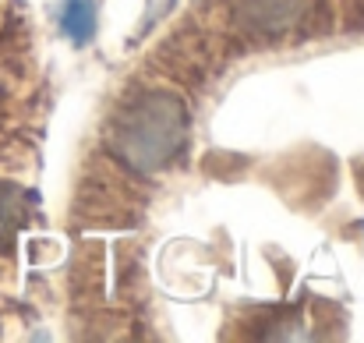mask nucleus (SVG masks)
<instances>
[{
  "label": "nucleus",
  "instance_id": "7ed1b4c3",
  "mask_svg": "<svg viewBox=\"0 0 364 343\" xmlns=\"http://www.w3.org/2000/svg\"><path fill=\"white\" fill-rule=\"evenodd\" d=\"M60 32H64L75 46L92 43V36H96V0H64Z\"/></svg>",
  "mask_w": 364,
  "mask_h": 343
},
{
  "label": "nucleus",
  "instance_id": "f03ea898",
  "mask_svg": "<svg viewBox=\"0 0 364 343\" xmlns=\"http://www.w3.org/2000/svg\"><path fill=\"white\" fill-rule=\"evenodd\" d=\"M304 11V0H244V18L247 25L262 32H283L290 28Z\"/></svg>",
  "mask_w": 364,
  "mask_h": 343
},
{
  "label": "nucleus",
  "instance_id": "f257e3e1",
  "mask_svg": "<svg viewBox=\"0 0 364 343\" xmlns=\"http://www.w3.org/2000/svg\"><path fill=\"white\" fill-rule=\"evenodd\" d=\"M188 134H191V117L184 103L152 93L121 110L110 131V145L131 170L152 174L184 152Z\"/></svg>",
  "mask_w": 364,
  "mask_h": 343
}]
</instances>
